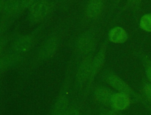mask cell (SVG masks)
Masks as SVG:
<instances>
[{"label": "cell", "mask_w": 151, "mask_h": 115, "mask_svg": "<svg viewBox=\"0 0 151 115\" xmlns=\"http://www.w3.org/2000/svg\"><path fill=\"white\" fill-rule=\"evenodd\" d=\"M101 8V2L100 0H93L88 8V14L90 16H96L100 11Z\"/></svg>", "instance_id": "cell-11"}, {"label": "cell", "mask_w": 151, "mask_h": 115, "mask_svg": "<svg viewBox=\"0 0 151 115\" xmlns=\"http://www.w3.org/2000/svg\"><path fill=\"white\" fill-rule=\"evenodd\" d=\"M94 44V41L89 35H83L78 42V48L83 52H87L90 51Z\"/></svg>", "instance_id": "cell-5"}, {"label": "cell", "mask_w": 151, "mask_h": 115, "mask_svg": "<svg viewBox=\"0 0 151 115\" xmlns=\"http://www.w3.org/2000/svg\"><path fill=\"white\" fill-rule=\"evenodd\" d=\"M104 57H105V49L103 48L100 51V52H99L97 55L96 57V59L94 60V64L92 68V71H91L92 75H94L95 73H97V71L101 67L104 60Z\"/></svg>", "instance_id": "cell-8"}, {"label": "cell", "mask_w": 151, "mask_h": 115, "mask_svg": "<svg viewBox=\"0 0 151 115\" xmlns=\"http://www.w3.org/2000/svg\"><path fill=\"white\" fill-rule=\"evenodd\" d=\"M107 82L116 90L123 93H127L129 91L128 86L119 77L116 75H110L107 78Z\"/></svg>", "instance_id": "cell-4"}, {"label": "cell", "mask_w": 151, "mask_h": 115, "mask_svg": "<svg viewBox=\"0 0 151 115\" xmlns=\"http://www.w3.org/2000/svg\"><path fill=\"white\" fill-rule=\"evenodd\" d=\"M56 41L54 40H49L42 50V55L45 57H48L51 55L55 50Z\"/></svg>", "instance_id": "cell-10"}, {"label": "cell", "mask_w": 151, "mask_h": 115, "mask_svg": "<svg viewBox=\"0 0 151 115\" xmlns=\"http://www.w3.org/2000/svg\"><path fill=\"white\" fill-rule=\"evenodd\" d=\"M47 11V5L44 3L37 4L32 10V15L35 20H40L42 18Z\"/></svg>", "instance_id": "cell-7"}, {"label": "cell", "mask_w": 151, "mask_h": 115, "mask_svg": "<svg viewBox=\"0 0 151 115\" xmlns=\"http://www.w3.org/2000/svg\"><path fill=\"white\" fill-rule=\"evenodd\" d=\"M141 27L147 31H151V14L144 15L140 20Z\"/></svg>", "instance_id": "cell-12"}, {"label": "cell", "mask_w": 151, "mask_h": 115, "mask_svg": "<svg viewBox=\"0 0 151 115\" xmlns=\"http://www.w3.org/2000/svg\"><path fill=\"white\" fill-rule=\"evenodd\" d=\"M96 97L97 98L103 103L108 101L109 100H111L113 95H111V93L107 89L101 88L97 90L96 91Z\"/></svg>", "instance_id": "cell-9"}, {"label": "cell", "mask_w": 151, "mask_h": 115, "mask_svg": "<svg viewBox=\"0 0 151 115\" xmlns=\"http://www.w3.org/2000/svg\"><path fill=\"white\" fill-rule=\"evenodd\" d=\"M92 63L90 60H86L80 67L77 73V79L80 82L84 81L91 73L92 71Z\"/></svg>", "instance_id": "cell-3"}, {"label": "cell", "mask_w": 151, "mask_h": 115, "mask_svg": "<svg viewBox=\"0 0 151 115\" xmlns=\"http://www.w3.org/2000/svg\"><path fill=\"white\" fill-rule=\"evenodd\" d=\"M127 35L126 31L121 27H115L110 32L109 38L115 43H122L127 39Z\"/></svg>", "instance_id": "cell-2"}, {"label": "cell", "mask_w": 151, "mask_h": 115, "mask_svg": "<svg viewBox=\"0 0 151 115\" xmlns=\"http://www.w3.org/2000/svg\"><path fill=\"white\" fill-rule=\"evenodd\" d=\"M111 101L113 106L118 110L125 109L129 104L128 97L123 93H117L113 95Z\"/></svg>", "instance_id": "cell-1"}, {"label": "cell", "mask_w": 151, "mask_h": 115, "mask_svg": "<svg viewBox=\"0 0 151 115\" xmlns=\"http://www.w3.org/2000/svg\"><path fill=\"white\" fill-rule=\"evenodd\" d=\"M32 44L31 38L28 36L19 38L15 42V48L20 51H26L30 49Z\"/></svg>", "instance_id": "cell-6"}]
</instances>
